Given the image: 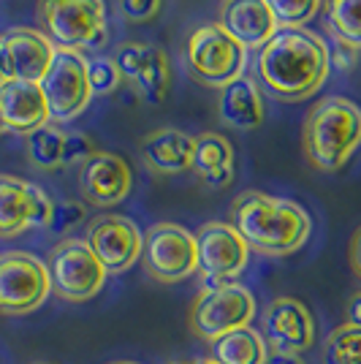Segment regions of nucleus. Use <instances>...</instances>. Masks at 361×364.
Wrapping results in <instances>:
<instances>
[{"instance_id": "423d86ee", "label": "nucleus", "mask_w": 361, "mask_h": 364, "mask_svg": "<svg viewBox=\"0 0 361 364\" xmlns=\"http://www.w3.org/2000/svg\"><path fill=\"white\" fill-rule=\"evenodd\" d=\"M247 63V49L231 38L217 22L201 25L190 33L185 44V65L188 74L204 87H226L239 79Z\"/></svg>"}, {"instance_id": "7ed1b4c3", "label": "nucleus", "mask_w": 361, "mask_h": 364, "mask_svg": "<svg viewBox=\"0 0 361 364\" xmlns=\"http://www.w3.org/2000/svg\"><path fill=\"white\" fill-rule=\"evenodd\" d=\"M361 147V107L329 95L307 112L301 125V150L316 171H340Z\"/></svg>"}, {"instance_id": "7c9ffc66", "label": "nucleus", "mask_w": 361, "mask_h": 364, "mask_svg": "<svg viewBox=\"0 0 361 364\" xmlns=\"http://www.w3.org/2000/svg\"><path fill=\"white\" fill-rule=\"evenodd\" d=\"M329 63H334V68H340L343 74H350V71L356 68V63H359V46L347 44L343 38H334V36H331Z\"/></svg>"}, {"instance_id": "f257e3e1", "label": "nucleus", "mask_w": 361, "mask_h": 364, "mask_svg": "<svg viewBox=\"0 0 361 364\" xmlns=\"http://www.w3.org/2000/svg\"><path fill=\"white\" fill-rule=\"evenodd\" d=\"M329 46L313 31L280 28L258 49V76L277 101H304L329 76Z\"/></svg>"}, {"instance_id": "f704fd0d", "label": "nucleus", "mask_w": 361, "mask_h": 364, "mask_svg": "<svg viewBox=\"0 0 361 364\" xmlns=\"http://www.w3.org/2000/svg\"><path fill=\"white\" fill-rule=\"evenodd\" d=\"M266 364H304L299 356H291V353H269Z\"/></svg>"}, {"instance_id": "a878e982", "label": "nucleus", "mask_w": 361, "mask_h": 364, "mask_svg": "<svg viewBox=\"0 0 361 364\" xmlns=\"http://www.w3.org/2000/svg\"><path fill=\"white\" fill-rule=\"evenodd\" d=\"M323 364H361V326L340 323L323 343Z\"/></svg>"}, {"instance_id": "ea45409f", "label": "nucleus", "mask_w": 361, "mask_h": 364, "mask_svg": "<svg viewBox=\"0 0 361 364\" xmlns=\"http://www.w3.org/2000/svg\"><path fill=\"white\" fill-rule=\"evenodd\" d=\"M36 364H55V362H36Z\"/></svg>"}, {"instance_id": "0eeeda50", "label": "nucleus", "mask_w": 361, "mask_h": 364, "mask_svg": "<svg viewBox=\"0 0 361 364\" xmlns=\"http://www.w3.org/2000/svg\"><path fill=\"white\" fill-rule=\"evenodd\" d=\"M46 269L52 291L65 302H87L98 296L109 277L104 264L95 258L85 240H63L55 245Z\"/></svg>"}, {"instance_id": "6ab92c4d", "label": "nucleus", "mask_w": 361, "mask_h": 364, "mask_svg": "<svg viewBox=\"0 0 361 364\" xmlns=\"http://www.w3.org/2000/svg\"><path fill=\"white\" fill-rule=\"evenodd\" d=\"M217 25L244 49H261L280 31L266 0H223Z\"/></svg>"}, {"instance_id": "aec40b11", "label": "nucleus", "mask_w": 361, "mask_h": 364, "mask_svg": "<svg viewBox=\"0 0 361 364\" xmlns=\"http://www.w3.org/2000/svg\"><path fill=\"white\" fill-rule=\"evenodd\" d=\"M193 147H196V136L185 134L180 128H155L141 139L139 152L150 171L171 177V174L190 171Z\"/></svg>"}, {"instance_id": "c9c22d12", "label": "nucleus", "mask_w": 361, "mask_h": 364, "mask_svg": "<svg viewBox=\"0 0 361 364\" xmlns=\"http://www.w3.org/2000/svg\"><path fill=\"white\" fill-rule=\"evenodd\" d=\"M9 82V71H6V63H3V52H0V87Z\"/></svg>"}, {"instance_id": "393cba45", "label": "nucleus", "mask_w": 361, "mask_h": 364, "mask_svg": "<svg viewBox=\"0 0 361 364\" xmlns=\"http://www.w3.org/2000/svg\"><path fill=\"white\" fill-rule=\"evenodd\" d=\"M320 14L329 36L361 49V0H323Z\"/></svg>"}, {"instance_id": "f03ea898", "label": "nucleus", "mask_w": 361, "mask_h": 364, "mask_svg": "<svg viewBox=\"0 0 361 364\" xmlns=\"http://www.w3.org/2000/svg\"><path fill=\"white\" fill-rule=\"evenodd\" d=\"M231 226L253 253L291 256L310 240L313 220L307 210L291 198L244 191L231 204Z\"/></svg>"}, {"instance_id": "4468645a", "label": "nucleus", "mask_w": 361, "mask_h": 364, "mask_svg": "<svg viewBox=\"0 0 361 364\" xmlns=\"http://www.w3.org/2000/svg\"><path fill=\"white\" fill-rule=\"evenodd\" d=\"M261 326H264V340L269 353L299 356L316 343V318L310 307L293 296H280L266 304Z\"/></svg>"}, {"instance_id": "dca6fc26", "label": "nucleus", "mask_w": 361, "mask_h": 364, "mask_svg": "<svg viewBox=\"0 0 361 364\" xmlns=\"http://www.w3.org/2000/svg\"><path fill=\"white\" fill-rule=\"evenodd\" d=\"M122 79L134 82L144 101L161 104L171 85V63L161 46L155 44H122L114 55Z\"/></svg>"}, {"instance_id": "412c9836", "label": "nucleus", "mask_w": 361, "mask_h": 364, "mask_svg": "<svg viewBox=\"0 0 361 364\" xmlns=\"http://www.w3.org/2000/svg\"><path fill=\"white\" fill-rule=\"evenodd\" d=\"M217 117L228 128L237 131H256L264 122V101L258 85L250 76L242 74L231 85L220 87L217 92Z\"/></svg>"}, {"instance_id": "c85d7f7f", "label": "nucleus", "mask_w": 361, "mask_h": 364, "mask_svg": "<svg viewBox=\"0 0 361 364\" xmlns=\"http://www.w3.org/2000/svg\"><path fill=\"white\" fill-rule=\"evenodd\" d=\"M95 152H98V147L87 134H82V131L65 134V158H63L65 166H82Z\"/></svg>"}, {"instance_id": "2f4dec72", "label": "nucleus", "mask_w": 361, "mask_h": 364, "mask_svg": "<svg viewBox=\"0 0 361 364\" xmlns=\"http://www.w3.org/2000/svg\"><path fill=\"white\" fill-rule=\"evenodd\" d=\"M82 220H85V207L79 201H60V204H55V218H52V226L49 228L68 231V228H74Z\"/></svg>"}, {"instance_id": "a19ab883", "label": "nucleus", "mask_w": 361, "mask_h": 364, "mask_svg": "<svg viewBox=\"0 0 361 364\" xmlns=\"http://www.w3.org/2000/svg\"><path fill=\"white\" fill-rule=\"evenodd\" d=\"M171 364H190V362H171Z\"/></svg>"}, {"instance_id": "ddd939ff", "label": "nucleus", "mask_w": 361, "mask_h": 364, "mask_svg": "<svg viewBox=\"0 0 361 364\" xmlns=\"http://www.w3.org/2000/svg\"><path fill=\"white\" fill-rule=\"evenodd\" d=\"M55 201L33 182L0 174V237H16L28 228H49Z\"/></svg>"}, {"instance_id": "f8f14e48", "label": "nucleus", "mask_w": 361, "mask_h": 364, "mask_svg": "<svg viewBox=\"0 0 361 364\" xmlns=\"http://www.w3.org/2000/svg\"><path fill=\"white\" fill-rule=\"evenodd\" d=\"M85 242L104 264L106 274H122L141 258V231L125 215H98L87 223Z\"/></svg>"}, {"instance_id": "a211bd4d", "label": "nucleus", "mask_w": 361, "mask_h": 364, "mask_svg": "<svg viewBox=\"0 0 361 364\" xmlns=\"http://www.w3.org/2000/svg\"><path fill=\"white\" fill-rule=\"evenodd\" d=\"M0 117L6 131L14 134H33L41 125L52 120L49 107H46L44 90L38 82H22V79H9L0 87Z\"/></svg>"}, {"instance_id": "5701e85b", "label": "nucleus", "mask_w": 361, "mask_h": 364, "mask_svg": "<svg viewBox=\"0 0 361 364\" xmlns=\"http://www.w3.org/2000/svg\"><path fill=\"white\" fill-rule=\"evenodd\" d=\"M210 353L217 364H266L269 348L264 334L253 326H242L210 343Z\"/></svg>"}, {"instance_id": "20e7f679", "label": "nucleus", "mask_w": 361, "mask_h": 364, "mask_svg": "<svg viewBox=\"0 0 361 364\" xmlns=\"http://www.w3.org/2000/svg\"><path fill=\"white\" fill-rule=\"evenodd\" d=\"M38 22L58 49H98L106 44L104 0H38Z\"/></svg>"}, {"instance_id": "9b49d317", "label": "nucleus", "mask_w": 361, "mask_h": 364, "mask_svg": "<svg viewBox=\"0 0 361 364\" xmlns=\"http://www.w3.org/2000/svg\"><path fill=\"white\" fill-rule=\"evenodd\" d=\"M193 237L198 247V269L212 283H234L247 269L250 247L231 223L210 220Z\"/></svg>"}, {"instance_id": "f3484780", "label": "nucleus", "mask_w": 361, "mask_h": 364, "mask_svg": "<svg viewBox=\"0 0 361 364\" xmlns=\"http://www.w3.org/2000/svg\"><path fill=\"white\" fill-rule=\"evenodd\" d=\"M0 52L9 79L41 82L55 58V44L41 31L11 28L0 36Z\"/></svg>"}, {"instance_id": "39448f33", "label": "nucleus", "mask_w": 361, "mask_h": 364, "mask_svg": "<svg viewBox=\"0 0 361 364\" xmlns=\"http://www.w3.org/2000/svg\"><path fill=\"white\" fill-rule=\"evenodd\" d=\"M256 296L239 283H215L196 294L188 313V326L204 343H215L217 337L250 326L256 318Z\"/></svg>"}, {"instance_id": "473e14b6", "label": "nucleus", "mask_w": 361, "mask_h": 364, "mask_svg": "<svg viewBox=\"0 0 361 364\" xmlns=\"http://www.w3.org/2000/svg\"><path fill=\"white\" fill-rule=\"evenodd\" d=\"M347 258H350V267H353V272L361 277V226L353 231V237H350V245H347Z\"/></svg>"}, {"instance_id": "6e6552de", "label": "nucleus", "mask_w": 361, "mask_h": 364, "mask_svg": "<svg viewBox=\"0 0 361 364\" xmlns=\"http://www.w3.org/2000/svg\"><path fill=\"white\" fill-rule=\"evenodd\" d=\"M144 272L158 283H180L198 272L196 237L180 223H155L141 242Z\"/></svg>"}, {"instance_id": "9d476101", "label": "nucleus", "mask_w": 361, "mask_h": 364, "mask_svg": "<svg viewBox=\"0 0 361 364\" xmlns=\"http://www.w3.org/2000/svg\"><path fill=\"white\" fill-rule=\"evenodd\" d=\"M52 291L49 269L25 250L0 256V316H28L46 302Z\"/></svg>"}, {"instance_id": "c756f323", "label": "nucleus", "mask_w": 361, "mask_h": 364, "mask_svg": "<svg viewBox=\"0 0 361 364\" xmlns=\"http://www.w3.org/2000/svg\"><path fill=\"white\" fill-rule=\"evenodd\" d=\"M117 3H120V14L136 25L155 19L163 9V0H117Z\"/></svg>"}, {"instance_id": "4c0bfd02", "label": "nucleus", "mask_w": 361, "mask_h": 364, "mask_svg": "<svg viewBox=\"0 0 361 364\" xmlns=\"http://www.w3.org/2000/svg\"><path fill=\"white\" fill-rule=\"evenodd\" d=\"M3 131H6V125H3V117H0V134H3Z\"/></svg>"}, {"instance_id": "58836bf2", "label": "nucleus", "mask_w": 361, "mask_h": 364, "mask_svg": "<svg viewBox=\"0 0 361 364\" xmlns=\"http://www.w3.org/2000/svg\"><path fill=\"white\" fill-rule=\"evenodd\" d=\"M112 364H134V362H112Z\"/></svg>"}, {"instance_id": "2eb2a0df", "label": "nucleus", "mask_w": 361, "mask_h": 364, "mask_svg": "<svg viewBox=\"0 0 361 364\" xmlns=\"http://www.w3.org/2000/svg\"><path fill=\"white\" fill-rule=\"evenodd\" d=\"M134 188V171L128 161L114 152L98 150L79 166V191L92 207H114L128 198Z\"/></svg>"}, {"instance_id": "bb28decb", "label": "nucleus", "mask_w": 361, "mask_h": 364, "mask_svg": "<svg viewBox=\"0 0 361 364\" xmlns=\"http://www.w3.org/2000/svg\"><path fill=\"white\" fill-rule=\"evenodd\" d=\"M323 0H266L269 11L277 19V28H304L320 11Z\"/></svg>"}, {"instance_id": "cd10ccee", "label": "nucleus", "mask_w": 361, "mask_h": 364, "mask_svg": "<svg viewBox=\"0 0 361 364\" xmlns=\"http://www.w3.org/2000/svg\"><path fill=\"white\" fill-rule=\"evenodd\" d=\"M87 79H90L92 95H112V92L120 90L122 85V74L117 63H114V58H106V55L87 60Z\"/></svg>"}, {"instance_id": "1a4fd4ad", "label": "nucleus", "mask_w": 361, "mask_h": 364, "mask_svg": "<svg viewBox=\"0 0 361 364\" xmlns=\"http://www.w3.org/2000/svg\"><path fill=\"white\" fill-rule=\"evenodd\" d=\"M38 85L44 90L52 120H76L92 98L90 79H87V58L82 52H74V49H55L52 65Z\"/></svg>"}, {"instance_id": "4be33fe9", "label": "nucleus", "mask_w": 361, "mask_h": 364, "mask_svg": "<svg viewBox=\"0 0 361 364\" xmlns=\"http://www.w3.org/2000/svg\"><path fill=\"white\" fill-rule=\"evenodd\" d=\"M190 171L207 188H226L234 180V147L223 134L215 131H204L196 136V147H193V164Z\"/></svg>"}, {"instance_id": "b1692460", "label": "nucleus", "mask_w": 361, "mask_h": 364, "mask_svg": "<svg viewBox=\"0 0 361 364\" xmlns=\"http://www.w3.org/2000/svg\"><path fill=\"white\" fill-rule=\"evenodd\" d=\"M65 134L60 125L46 122L38 131L28 134V158L36 168L41 171H55L63 168V158H65Z\"/></svg>"}, {"instance_id": "e433bc0d", "label": "nucleus", "mask_w": 361, "mask_h": 364, "mask_svg": "<svg viewBox=\"0 0 361 364\" xmlns=\"http://www.w3.org/2000/svg\"><path fill=\"white\" fill-rule=\"evenodd\" d=\"M190 364H217L212 356H204V359H196V362H190Z\"/></svg>"}, {"instance_id": "72a5a7b5", "label": "nucleus", "mask_w": 361, "mask_h": 364, "mask_svg": "<svg viewBox=\"0 0 361 364\" xmlns=\"http://www.w3.org/2000/svg\"><path fill=\"white\" fill-rule=\"evenodd\" d=\"M345 323H353V326H361V291H356L345 304Z\"/></svg>"}]
</instances>
